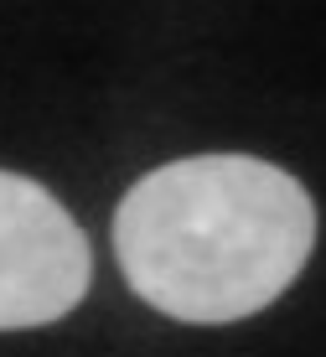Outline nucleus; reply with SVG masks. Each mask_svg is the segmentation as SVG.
Masks as SVG:
<instances>
[{
  "instance_id": "1",
  "label": "nucleus",
  "mask_w": 326,
  "mask_h": 357,
  "mask_svg": "<svg viewBox=\"0 0 326 357\" xmlns=\"http://www.w3.org/2000/svg\"><path fill=\"white\" fill-rule=\"evenodd\" d=\"M316 243V202L254 155H186L145 171L114 213L130 290L161 316L223 326L295 285Z\"/></svg>"
},
{
  "instance_id": "2",
  "label": "nucleus",
  "mask_w": 326,
  "mask_h": 357,
  "mask_svg": "<svg viewBox=\"0 0 326 357\" xmlns=\"http://www.w3.org/2000/svg\"><path fill=\"white\" fill-rule=\"evenodd\" d=\"M94 254L42 181L0 171V331L52 326L89 295Z\"/></svg>"
}]
</instances>
